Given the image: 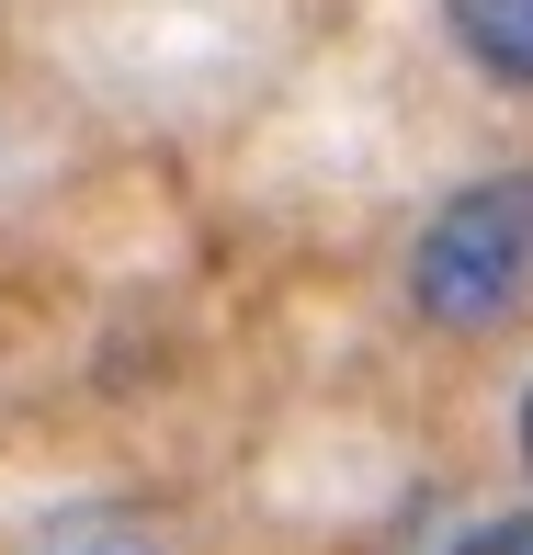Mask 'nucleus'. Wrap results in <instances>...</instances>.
Wrapping results in <instances>:
<instances>
[{
	"mask_svg": "<svg viewBox=\"0 0 533 555\" xmlns=\"http://www.w3.org/2000/svg\"><path fill=\"white\" fill-rule=\"evenodd\" d=\"M397 295L443 340L511 330L533 307V170H488V182L443 193L431 227L409 238V261H397Z\"/></svg>",
	"mask_w": 533,
	"mask_h": 555,
	"instance_id": "obj_1",
	"label": "nucleus"
},
{
	"mask_svg": "<svg viewBox=\"0 0 533 555\" xmlns=\"http://www.w3.org/2000/svg\"><path fill=\"white\" fill-rule=\"evenodd\" d=\"M443 35L466 46L499 91H533V0H443Z\"/></svg>",
	"mask_w": 533,
	"mask_h": 555,
	"instance_id": "obj_2",
	"label": "nucleus"
},
{
	"mask_svg": "<svg viewBox=\"0 0 533 555\" xmlns=\"http://www.w3.org/2000/svg\"><path fill=\"white\" fill-rule=\"evenodd\" d=\"M35 555H170V533L148 511H125V499H80V511H58L35 533Z\"/></svg>",
	"mask_w": 533,
	"mask_h": 555,
	"instance_id": "obj_3",
	"label": "nucleus"
},
{
	"mask_svg": "<svg viewBox=\"0 0 533 555\" xmlns=\"http://www.w3.org/2000/svg\"><path fill=\"white\" fill-rule=\"evenodd\" d=\"M454 555H533V511H499V521H477Z\"/></svg>",
	"mask_w": 533,
	"mask_h": 555,
	"instance_id": "obj_4",
	"label": "nucleus"
},
{
	"mask_svg": "<svg viewBox=\"0 0 533 555\" xmlns=\"http://www.w3.org/2000/svg\"><path fill=\"white\" fill-rule=\"evenodd\" d=\"M522 453H533V386H522Z\"/></svg>",
	"mask_w": 533,
	"mask_h": 555,
	"instance_id": "obj_5",
	"label": "nucleus"
}]
</instances>
